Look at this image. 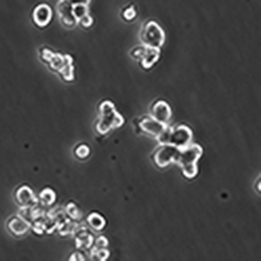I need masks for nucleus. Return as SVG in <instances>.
I'll return each mask as SVG.
<instances>
[{
  "mask_svg": "<svg viewBox=\"0 0 261 261\" xmlns=\"http://www.w3.org/2000/svg\"><path fill=\"white\" fill-rule=\"evenodd\" d=\"M202 155V149L198 144H190L186 149L180 151L175 162L179 164L183 173L187 178H195L198 173L197 162Z\"/></svg>",
  "mask_w": 261,
  "mask_h": 261,
  "instance_id": "nucleus-1",
  "label": "nucleus"
},
{
  "mask_svg": "<svg viewBox=\"0 0 261 261\" xmlns=\"http://www.w3.org/2000/svg\"><path fill=\"white\" fill-rule=\"evenodd\" d=\"M100 111L101 119L97 126V130L101 134H105L111 129L119 128L124 123L121 114L115 111L114 105L111 101H104L100 106Z\"/></svg>",
  "mask_w": 261,
  "mask_h": 261,
  "instance_id": "nucleus-2",
  "label": "nucleus"
},
{
  "mask_svg": "<svg viewBox=\"0 0 261 261\" xmlns=\"http://www.w3.org/2000/svg\"><path fill=\"white\" fill-rule=\"evenodd\" d=\"M142 44L148 47L161 49L166 40L163 29L157 22L149 21L145 23L140 33Z\"/></svg>",
  "mask_w": 261,
  "mask_h": 261,
  "instance_id": "nucleus-3",
  "label": "nucleus"
},
{
  "mask_svg": "<svg viewBox=\"0 0 261 261\" xmlns=\"http://www.w3.org/2000/svg\"><path fill=\"white\" fill-rule=\"evenodd\" d=\"M192 137L191 129L182 125L177 128H172L169 144L172 145L179 150H183L191 144Z\"/></svg>",
  "mask_w": 261,
  "mask_h": 261,
  "instance_id": "nucleus-4",
  "label": "nucleus"
},
{
  "mask_svg": "<svg viewBox=\"0 0 261 261\" xmlns=\"http://www.w3.org/2000/svg\"><path fill=\"white\" fill-rule=\"evenodd\" d=\"M179 149L172 145H162L155 156V161L159 167H166L171 162H175L180 152Z\"/></svg>",
  "mask_w": 261,
  "mask_h": 261,
  "instance_id": "nucleus-5",
  "label": "nucleus"
},
{
  "mask_svg": "<svg viewBox=\"0 0 261 261\" xmlns=\"http://www.w3.org/2000/svg\"><path fill=\"white\" fill-rule=\"evenodd\" d=\"M171 116H172V111H171L170 107L165 101H158L153 106L151 117L157 121L160 122L163 124L168 125V123L170 121Z\"/></svg>",
  "mask_w": 261,
  "mask_h": 261,
  "instance_id": "nucleus-6",
  "label": "nucleus"
},
{
  "mask_svg": "<svg viewBox=\"0 0 261 261\" xmlns=\"http://www.w3.org/2000/svg\"><path fill=\"white\" fill-rule=\"evenodd\" d=\"M56 11L64 25L73 27L77 24L76 20L72 14V6L69 3L60 0L56 6Z\"/></svg>",
  "mask_w": 261,
  "mask_h": 261,
  "instance_id": "nucleus-7",
  "label": "nucleus"
},
{
  "mask_svg": "<svg viewBox=\"0 0 261 261\" xmlns=\"http://www.w3.org/2000/svg\"><path fill=\"white\" fill-rule=\"evenodd\" d=\"M52 10L46 4H41L35 9L33 13V19L35 23L40 27H45L51 21Z\"/></svg>",
  "mask_w": 261,
  "mask_h": 261,
  "instance_id": "nucleus-8",
  "label": "nucleus"
},
{
  "mask_svg": "<svg viewBox=\"0 0 261 261\" xmlns=\"http://www.w3.org/2000/svg\"><path fill=\"white\" fill-rule=\"evenodd\" d=\"M160 57V49L146 46L144 53L140 58V63L143 69H152Z\"/></svg>",
  "mask_w": 261,
  "mask_h": 261,
  "instance_id": "nucleus-9",
  "label": "nucleus"
},
{
  "mask_svg": "<svg viewBox=\"0 0 261 261\" xmlns=\"http://www.w3.org/2000/svg\"><path fill=\"white\" fill-rule=\"evenodd\" d=\"M166 126L167 125L163 124L152 117L144 119L140 123V128L143 132L155 136V137H157L158 135L160 134L162 130L166 128Z\"/></svg>",
  "mask_w": 261,
  "mask_h": 261,
  "instance_id": "nucleus-10",
  "label": "nucleus"
},
{
  "mask_svg": "<svg viewBox=\"0 0 261 261\" xmlns=\"http://www.w3.org/2000/svg\"><path fill=\"white\" fill-rule=\"evenodd\" d=\"M8 227L11 232H13V234L21 236L27 232L30 228V224L24 219L21 217H16L9 222Z\"/></svg>",
  "mask_w": 261,
  "mask_h": 261,
  "instance_id": "nucleus-11",
  "label": "nucleus"
},
{
  "mask_svg": "<svg viewBox=\"0 0 261 261\" xmlns=\"http://www.w3.org/2000/svg\"><path fill=\"white\" fill-rule=\"evenodd\" d=\"M17 198L19 203L26 207H29L37 201V198L35 196L31 188L26 186L19 188L17 192Z\"/></svg>",
  "mask_w": 261,
  "mask_h": 261,
  "instance_id": "nucleus-12",
  "label": "nucleus"
},
{
  "mask_svg": "<svg viewBox=\"0 0 261 261\" xmlns=\"http://www.w3.org/2000/svg\"><path fill=\"white\" fill-rule=\"evenodd\" d=\"M88 222L93 228L101 230L105 225V220L98 214H92L88 217Z\"/></svg>",
  "mask_w": 261,
  "mask_h": 261,
  "instance_id": "nucleus-13",
  "label": "nucleus"
},
{
  "mask_svg": "<svg viewBox=\"0 0 261 261\" xmlns=\"http://www.w3.org/2000/svg\"><path fill=\"white\" fill-rule=\"evenodd\" d=\"M72 14L77 22L82 17L89 14V7L86 4H78L72 7Z\"/></svg>",
  "mask_w": 261,
  "mask_h": 261,
  "instance_id": "nucleus-14",
  "label": "nucleus"
},
{
  "mask_svg": "<svg viewBox=\"0 0 261 261\" xmlns=\"http://www.w3.org/2000/svg\"><path fill=\"white\" fill-rule=\"evenodd\" d=\"M55 198H56L55 193L51 189H49V188L45 189L40 194V199H41L42 202L44 205H51V204L54 202Z\"/></svg>",
  "mask_w": 261,
  "mask_h": 261,
  "instance_id": "nucleus-15",
  "label": "nucleus"
},
{
  "mask_svg": "<svg viewBox=\"0 0 261 261\" xmlns=\"http://www.w3.org/2000/svg\"><path fill=\"white\" fill-rule=\"evenodd\" d=\"M172 130V127H169L167 125L166 128L162 130V133L158 135L157 137H156V139H157L158 142H159L161 146H162V145L169 144V138H170V134Z\"/></svg>",
  "mask_w": 261,
  "mask_h": 261,
  "instance_id": "nucleus-16",
  "label": "nucleus"
},
{
  "mask_svg": "<svg viewBox=\"0 0 261 261\" xmlns=\"http://www.w3.org/2000/svg\"><path fill=\"white\" fill-rule=\"evenodd\" d=\"M122 14H123V17L126 21H133V20H134L135 17H137V11H136V9L133 6H130V7H126L123 10Z\"/></svg>",
  "mask_w": 261,
  "mask_h": 261,
  "instance_id": "nucleus-17",
  "label": "nucleus"
},
{
  "mask_svg": "<svg viewBox=\"0 0 261 261\" xmlns=\"http://www.w3.org/2000/svg\"><path fill=\"white\" fill-rule=\"evenodd\" d=\"M145 49H146V46L143 44L136 46L130 51V56L135 60L140 61L144 53Z\"/></svg>",
  "mask_w": 261,
  "mask_h": 261,
  "instance_id": "nucleus-18",
  "label": "nucleus"
},
{
  "mask_svg": "<svg viewBox=\"0 0 261 261\" xmlns=\"http://www.w3.org/2000/svg\"><path fill=\"white\" fill-rule=\"evenodd\" d=\"M75 154H76V156L80 158V159H85V157L89 156V148L85 146V145H82V146L77 149Z\"/></svg>",
  "mask_w": 261,
  "mask_h": 261,
  "instance_id": "nucleus-19",
  "label": "nucleus"
},
{
  "mask_svg": "<svg viewBox=\"0 0 261 261\" xmlns=\"http://www.w3.org/2000/svg\"><path fill=\"white\" fill-rule=\"evenodd\" d=\"M77 23L80 24V25L82 26V27L88 28V27L92 26L93 23H94V20H93L92 17H91V16L90 15V14H87L85 17L81 18Z\"/></svg>",
  "mask_w": 261,
  "mask_h": 261,
  "instance_id": "nucleus-20",
  "label": "nucleus"
},
{
  "mask_svg": "<svg viewBox=\"0 0 261 261\" xmlns=\"http://www.w3.org/2000/svg\"><path fill=\"white\" fill-rule=\"evenodd\" d=\"M67 210H68V213H69V216H71L72 218H79V217H78V216L79 215V210H78L77 207H75L73 204H72V205H69V207H68V209H67Z\"/></svg>",
  "mask_w": 261,
  "mask_h": 261,
  "instance_id": "nucleus-21",
  "label": "nucleus"
},
{
  "mask_svg": "<svg viewBox=\"0 0 261 261\" xmlns=\"http://www.w3.org/2000/svg\"><path fill=\"white\" fill-rule=\"evenodd\" d=\"M64 1L69 3L72 7L78 5V4H86V5H88L90 4V0H64Z\"/></svg>",
  "mask_w": 261,
  "mask_h": 261,
  "instance_id": "nucleus-22",
  "label": "nucleus"
},
{
  "mask_svg": "<svg viewBox=\"0 0 261 261\" xmlns=\"http://www.w3.org/2000/svg\"><path fill=\"white\" fill-rule=\"evenodd\" d=\"M108 251L105 250V249H100L98 252V257L101 259H106L108 257Z\"/></svg>",
  "mask_w": 261,
  "mask_h": 261,
  "instance_id": "nucleus-23",
  "label": "nucleus"
}]
</instances>
